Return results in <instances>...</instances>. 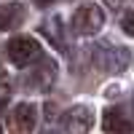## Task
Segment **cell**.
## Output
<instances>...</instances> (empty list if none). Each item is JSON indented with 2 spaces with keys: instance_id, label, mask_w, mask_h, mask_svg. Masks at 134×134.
Masks as SVG:
<instances>
[{
  "instance_id": "1",
  "label": "cell",
  "mask_w": 134,
  "mask_h": 134,
  "mask_svg": "<svg viewBox=\"0 0 134 134\" xmlns=\"http://www.w3.org/2000/svg\"><path fill=\"white\" fill-rule=\"evenodd\" d=\"M8 59L16 67H27V64H38L43 59L40 43L35 38H11L8 40Z\"/></svg>"
},
{
  "instance_id": "2",
  "label": "cell",
  "mask_w": 134,
  "mask_h": 134,
  "mask_svg": "<svg viewBox=\"0 0 134 134\" xmlns=\"http://www.w3.org/2000/svg\"><path fill=\"white\" fill-rule=\"evenodd\" d=\"M105 27V11L94 5V3H88V5H81L72 14V30L78 32V35H97L99 30Z\"/></svg>"
},
{
  "instance_id": "3",
  "label": "cell",
  "mask_w": 134,
  "mask_h": 134,
  "mask_svg": "<svg viewBox=\"0 0 134 134\" xmlns=\"http://www.w3.org/2000/svg\"><path fill=\"white\" fill-rule=\"evenodd\" d=\"M94 62L107 72H121L129 64V51L124 46H115V43H99L94 48Z\"/></svg>"
},
{
  "instance_id": "4",
  "label": "cell",
  "mask_w": 134,
  "mask_h": 134,
  "mask_svg": "<svg viewBox=\"0 0 134 134\" xmlns=\"http://www.w3.org/2000/svg\"><path fill=\"white\" fill-rule=\"evenodd\" d=\"M38 126V107L32 102H21L11 110V121H8V129L14 134H32Z\"/></svg>"
},
{
  "instance_id": "5",
  "label": "cell",
  "mask_w": 134,
  "mask_h": 134,
  "mask_svg": "<svg viewBox=\"0 0 134 134\" xmlns=\"http://www.w3.org/2000/svg\"><path fill=\"white\" fill-rule=\"evenodd\" d=\"M62 126L64 134H88L94 126V113L86 105H75L62 115Z\"/></svg>"
},
{
  "instance_id": "6",
  "label": "cell",
  "mask_w": 134,
  "mask_h": 134,
  "mask_svg": "<svg viewBox=\"0 0 134 134\" xmlns=\"http://www.w3.org/2000/svg\"><path fill=\"white\" fill-rule=\"evenodd\" d=\"M54 75H57V67H51L46 62H38V67L24 78V88L27 91H48L54 83Z\"/></svg>"
},
{
  "instance_id": "7",
  "label": "cell",
  "mask_w": 134,
  "mask_h": 134,
  "mask_svg": "<svg viewBox=\"0 0 134 134\" xmlns=\"http://www.w3.org/2000/svg\"><path fill=\"white\" fill-rule=\"evenodd\" d=\"M102 129L105 134H131L134 124L126 118V113L121 107H107L102 113Z\"/></svg>"
},
{
  "instance_id": "8",
  "label": "cell",
  "mask_w": 134,
  "mask_h": 134,
  "mask_svg": "<svg viewBox=\"0 0 134 134\" xmlns=\"http://www.w3.org/2000/svg\"><path fill=\"white\" fill-rule=\"evenodd\" d=\"M21 21H24V5L21 3L0 5V30H16Z\"/></svg>"
},
{
  "instance_id": "9",
  "label": "cell",
  "mask_w": 134,
  "mask_h": 134,
  "mask_svg": "<svg viewBox=\"0 0 134 134\" xmlns=\"http://www.w3.org/2000/svg\"><path fill=\"white\" fill-rule=\"evenodd\" d=\"M8 99H11V81H8V75L0 72V110L8 105Z\"/></svg>"
},
{
  "instance_id": "10",
  "label": "cell",
  "mask_w": 134,
  "mask_h": 134,
  "mask_svg": "<svg viewBox=\"0 0 134 134\" xmlns=\"http://www.w3.org/2000/svg\"><path fill=\"white\" fill-rule=\"evenodd\" d=\"M121 30H124L126 35H134V11H126V14L121 16Z\"/></svg>"
},
{
  "instance_id": "11",
  "label": "cell",
  "mask_w": 134,
  "mask_h": 134,
  "mask_svg": "<svg viewBox=\"0 0 134 134\" xmlns=\"http://www.w3.org/2000/svg\"><path fill=\"white\" fill-rule=\"evenodd\" d=\"M105 3H107V5H113V8H118V5H124L126 0H105Z\"/></svg>"
},
{
  "instance_id": "12",
  "label": "cell",
  "mask_w": 134,
  "mask_h": 134,
  "mask_svg": "<svg viewBox=\"0 0 134 134\" xmlns=\"http://www.w3.org/2000/svg\"><path fill=\"white\" fill-rule=\"evenodd\" d=\"M35 3H38V5H51L54 0H35Z\"/></svg>"
},
{
  "instance_id": "13",
  "label": "cell",
  "mask_w": 134,
  "mask_h": 134,
  "mask_svg": "<svg viewBox=\"0 0 134 134\" xmlns=\"http://www.w3.org/2000/svg\"><path fill=\"white\" fill-rule=\"evenodd\" d=\"M0 134H3V129H0Z\"/></svg>"
}]
</instances>
